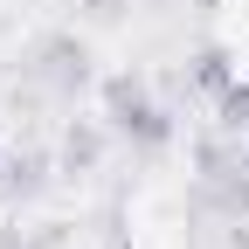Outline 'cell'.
Here are the masks:
<instances>
[{"label":"cell","mask_w":249,"mask_h":249,"mask_svg":"<svg viewBox=\"0 0 249 249\" xmlns=\"http://www.w3.org/2000/svg\"><path fill=\"white\" fill-rule=\"evenodd\" d=\"M111 111H118V124H124V132H132L139 145H166V132H173V124L152 111V104L139 97L132 83H111Z\"/></svg>","instance_id":"6da1fadb"}]
</instances>
